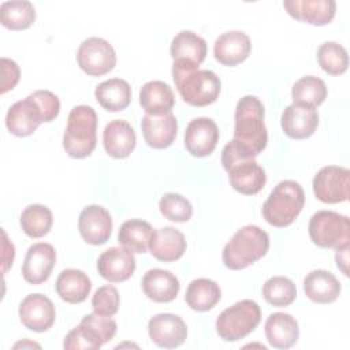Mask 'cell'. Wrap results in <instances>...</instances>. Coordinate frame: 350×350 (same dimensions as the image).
<instances>
[{
  "mask_svg": "<svg viewBox=\"0 0 350 350\" xmlns=\"http://www.w3.org/2000/svg\"><path fill=\"white\" fill-rule=\"evenodd\" d=\"M262 297L269 305L278 308L288 306L297 297V287L286 276H272L262 286Z\"/></svg>",
  "mask_w": 350,
  "mask_h": 350,
  "instance_id": "8d00e7d4",
  "label": "cell"
},
{
  "mask_svg": "<svg viewBox=\"0 0 350 350\" xmlns=\"http://www.w3.org/2000/svg\"><path fill=\"white\" fill-rule=\"evenodd\" d=\"M291 98L294 103H301L316 108L327 98V86L321 78L305 75L293 85Z\"/></svg>",
  "mask_w": 350,
  "mask_h": 350,
  "instance_id": "d590c367",
  "label": "cell"
},
{
  "mask_svg": "<svg viewBox=\"0 0 350 350\" xmlns=\"http://www.w3.org/2000/svg\"><path fill=\"white\" fill-rule=\"evenodd\" d=\"M267 340L275 349H288L297 343L299 328L297 320L284 312H276L268 316L264 325Z\"/></svg>",
  "mask_w": 350,
  "mask_h": 350,
  "instance_id": "484cf974",
  "label": "cell"
},
{
  "mask_svg": "<svg viewBox=\"0 0 350 350\" xmlns=\"http://www.w3.org/2000/svg\"><path fill=\"white\" fill-rule=\"evenodd\" d=\"M0 70H1V85H0V93L4 94L8 90H12L16 83L19 82V77H21V70L19 66L16 64V62L7 59V57H1L0 60Z\"/></svg>",
  "mask_w": 350,
  "mask_h": 350,
  "instance_id": "60d3db41",
  "label": "cell"
},
{
  "mask_svg": "<svg viewBox=\"0 0 350 350\" xmlns=\"http://www.w3.org/2000/svg\"><path fill=\"white\" fill-rule=\"evenodd\" d=\"M309 237L314 245L323 249L350 247V220L334 211H317L308 226Z\"/></svg>",
  "mask_w": 350,
  "mask_h": 350,
  "instance_id": "9c48e42d",
  "label": "cell"
},
{
  "mask_svg": "<svg viewBox=\"0 0 350 350\" xmlns=\"http://www.w3.org/2000/svg\"><path fill=\"white\" fill-rule=\"evenodd\" d=\"M118 325L111 316L98 313L86 314L78 327L71 329L63 342L64 349H100L116 334Z\"/></svg>",
  "mask_w": 350,
  "mask_h": 350,
  "instance_id": "30bf717a",
  "label": "cell"
},
{
  "mask_svg": "<svg viewBox=\"0 0 350 350\" xmlns=\"http://www.w3.org/2000/svg\"><path fill=\"white\" fill-rule=\"evenodd\" d=\"M264 115V105L256 96H243L235 107L232 141L250 157L258 156L268 142Z\"/></svg>",
  "mask_w": 350,
  "mask_h": 350,
  "instance_id": "7a4b0ae2",
  "label": "cell"
},
{
  "mask_svg": "<svg viewBox=\"0 0 350 350\" xmlns=\"http://www.w3.org/2000/svg\"><path fill=\"white\" fill-rule=\"evenodd\" d=\"M342 286L334 273L325 269H314L304 279L305 295L316 304H331L340 294Z\"/></svg>",
  "mask_w": 350,
  "mask_h": 350,
  "instance_id": "4316f807",
  "label": "cell"
},
{
  "mask_svg": "<svg viewBox=\"0 0 350 350\" xmlns=\"http://www.w3.org/2000/svg\"><path fill=\"white\" fill-rule=\"evenodd\" d=\"M171 72L185 103L193 107H205L217 100L221 83L213 71L200 70L196 64L175 60Z\"/></svg>",
  "mask_w": 350,
  "mask_h": 350,
  "instance_id": "3957f363",
  "label": "cell"
},
{
  "mask_svg": "<svg viewBox=\"0 0 350 350\" xmlns=\"http://www.w3.org/2000/svg\"><path fill=\"white\" fill-rule=\"evenodd\" d=\"M137 144V135L131 124L126 120L115 119L103 131V145L105 152L113 159H126L131 154Z\"/></svg>",
  "mask_w": 350,
  "mask_h": 350,
  "instance_id": "603a6c76",
  "label": "cell"
},
{
  "mask_svg": "<svg viewBox=\"0 0 350 350\" xmlns=\"http://www.w3.org/2000/svg\"><path fill=\"white\" fill-rule=\"evenodd\" d=\"M252 42L246 33L231 30L220 34L213 45L215 59L223 66H237L247 59Z\"/></svg>",
  "mask_w": 350,
  "mask_h": 350,
  "instance_id": "7402d4cb",
  "label": "cell"
},
{
  "mask_svg": "<svg viewBox=\"0 0 350 350\" xmlns=\"http://www.w3.org/2000/svg\"><path fill=\"white\" fill-rule=\"evenodd\" d=\"M283 7L294 19L314 26L329 23L336 11V3L334 0H286L283 1Z\"/></svg>",
  "mask_w": 350,
  "mask_h": 350,
  "instance_id": "44dd1931",
  "label": "cell"
},
{
  "mask_svg": "<svg viewBox=\"0 0 350 350\" xmlns=\"http://www.w3.org/2000/svg\"><path fill=\"white\" fill-rule=\"evenodd\" d=\"M120 305L119 291L111 286H101L92 297V308L96 313L103 316H113L118 313Z\"/></svg>",
  "mask_w": 350,
  "mask_h": 350,
  "instance_id": "ab89813d",
  "label": "cell"
},
{
  "mask_svg": "<svg viewBox=\"0 0 350 350\" xmlns=\"http://www.w3.org/2000/svg\"><path fill=\"white\" fill-rule=\"evenodd\" d=\"M280 124L283 133L293 139H305L310 137L319 126V113L316 108L293 103L282 112Z\"/></svg>",
  "mask_w": 350,
  "mask_h": 350,
  "instance_id": "ac0fdd59",
  "label": "cell"
},
{
  "mask_svg": "<svg viewBox=\"0 0 350 350\" xmlns=\"http://www.w3.org/2000/svg\"><path fill=\"white\" fill-rule=\"evenodd\" d=\"M148 334L156 346L175 349L186 340L187 327L178 314L159 313L148 321Z\"/></svg>",
  "mask_w": 350,
  "mask_h": 350,
  "instance_id": "5bb4252c",
  "label": "cell"
},
{
  "mask_svg": "<svg viewBox=\"0 0 350 350\" xmlns=\"http://www.w3.org/2000/svg\"><path fill=\"white\" fill-rule=\"evenodd\" d=\"M78 230L86 243L104 245L112 234V219L101 205H88L78 217Z\"/></svg>",
  "mask_w": 350,
  "mask_h": 350,
  "instance_id": "2e32d148",
  "label": "cell"
},
{
  "mask_svg": "<svg viewBox=\"0 0 350 350\" xmlns=\"http://www.w3.org/2000/svg\"><path fill=\"white\" fill-rule=\"evenodd\" d=\"M159 209L161 215L176 223H185L190 220L193 215V205L190 201L178 193H167L159 201Z\"/></svg>",
  "mask_w": 350,
  "mask_h": 350,
  "instance_id": "f35d334b",
  "label": "cell"
},
{
  "mask_svg": "<svg viewBox=\"0 0 350 350\" xmlns=\"http://www.w3.org/2000/svg\"><path fill=\"white\" fill-rule=\"evenodd\" d=\"M55 264V247L46 242H37L26 252L22 265V276L30 284H41L49 279Z\"/></svg>",
  "mask_w": 350,
  "mask_h": 350,
  "instance_id": "9a60e30c",
  "label": "cell"
},
{
  "mask_svg": "<svg viewBox=\"0 0 350 350\" xmlns=\"http://www.w3.org/2000/svg\"><path fill=\"white\" fill-rule=\"evenodd\" d=\"M261 321L256 301L242 299L224 309L216 319V332L226 342H237L253 332Z\"/></svg>",
  "mask_w": 350,
  "mask_h": 350,
  "instance_id": "ba28073f",
  "label": "cell"
},
{
  "mask_svg": "<svg viewBox=\"0 0 350 350\" xmlns=\"http://www.w3.org/2000/svg\"><path fill=\"white\" fill-rule=\"evenodd\" d=\"M77 62L81 70L88 75L100 77L113 70L116 53L107 40L89 37L81 42L77 51Z\"/></svg>",
  "mask_w": 350,
  "mask_h": 350,
  "instance_id": "8fae6325",
  "label": "cell"
},
{
  "mask_svg": "<svg viewBox=\"0 0 350 350\" xmlns=\"http://www.w3.org/2000/svg\"><path fill=\"white\" fill-rule=\"evenodd\" d=\"M221 164L228 172L230 185L235 191L245 196H254L265 186L267 175L264 168L234 141H230L223 148Z\"/></svg>",
  "mask_w": 350,
  "mask_h": 350,
  "instance_id": "277c9868",
  "label": "cell"
},
{
  "mask_svg": "<svg viewBox=\"0 0 350 350\" xmlns=\"http://www.w3.org/2000/svg\"><path fill=\"white\" fill-rule=\"evenodd\" d=\"M144 294L153 302H171L176 298L180 284L178 278L170 271L153 268L149 269L142 278Z\"/></svg>",
  "mask_w": 350,
  "mask_h": 350,
  "instance_id": "d4e9b609",
  "label": "cell"
},
{
  "mask_svg": "<svg viewBox=\"0 0 350 350\" xmlns=\"http://www.w3.org/2000/svg\"><path fill=\"white\" fill-rule=\"evenodd\" d=\"M3 232V254H1V261H3V273H5L8 271L10 267H12L14 262V257H15V247L12 245V242L8 241L5 231Z\"/></svg>",
  "mask_w": 350,
  "mask_h": 350,
  "instance_id": "b9f144b4",
  "label": "cell"
},
{
  "mask_svg": "<svg viewBox=\"0 0 350 350\" xmlns=\"http://www.w3.org/2000/svg\"><path fill=\"white\" fill-rule=\"evenodd\" d=\"M19 346H22V347H25V346H30V347H40V345H37V343H26V342H19V343H16L14 347H19Z\"/></svg>",
  "mask_w": 350,
  "mask_h": 350,
  "instance_id": "ee69618b",
  "label": "cell"
},
{
  "mask_svg": "<svg viewBox=\"0 0 350 350\" xmlns=\"http://www.w3.org/2000/svg\"><path fill=\"white\" fill-rule=\"evenodd\" d=\"M217 142L219 129L211 118H196L187 124L185 131V148L191 156H209Z\"/></svg>",
  "mask_w": 350,
  "mask_h": 350,
  "instance_id": "e0dca14e",
  "label": "cell"
},
{
  "mask_svg": "<svg viewBox=\"0 0 350 350\" xmlns=\"http://www.w3.org/2000/svg\"><path fill=\"white\" fill-rule=\"evenodd\" d=\"M313 193L324 204H339L349 200L350 171L339 165L323 167L313 178Z\"/></svg>",
  "mask_w": 350,
  "mask_h": 350,
  "instance_id": "7c38bea8",
  "label": "cell"
},
{
  "mask_svg": "<svg viewBox=\"0 0 350 350\" xmlns=\"http://www.w3.org/2000/svg\"><path fill=\"white\" fill-rule=\"evenodd\" d=\"M92 290V282L89 276L75 268L63 269L56 279L57 295L68 304L83 302Z\"/></svg>",
  "mask_w": 350,
  "mask_h": 350,
  "instance_id": "f1b7e54d",
  "label": "cell"
},
{
  "mask_svg": "<svg viewBox=\"0 0 350 350\" xmlns=\"http://www.w3.org/2000/svg\"><path fill=\"white\" fill-rule=\"evenodd\" d=\"M60 111L59 97L49 90H36L26 98L14 103L7 115L5 126L16 137L33 134L41 123L52 122Z\"/></svg>",
  "mask_w": 350,
  "mask_h": 350,
  "instance_id": "6da1fadb",
  "label": "cell"
},
{
  "mask_svg": "<svg viewBox=\"0 0 350 350\" xmlns=\"http://www.w3.org/2000/svg\"><path fill=\"white\" fill-rule=\"evenodd\" d=\"M152 226L142 219L124 221L118 232V242L133 253H146L153 238Z\"/></svg>",
  "mask_w": 350,
  "mask_h": 350,
  "instance_id": "d6a6232c",
  "label": "cell"
},
{
  "mask_svg": "<svg viewBox=\"0 0 350 350\" xmlns=\"http://www.w3.org/2000/svg\"><path fill=\"white\" fill-rule=\"evenodd\" d=\"M268 249V234L257 226L247 224L239 228L226 243L221 260L228 269L239 271L262 258Z\"/></svg>",
  "mask_w": 350,
  "mask_h": 350,
  "instance_id": "5b68a950",
  "label": "cell"
},
{
  "mask_svg": "<svg viewBox=\"0 0 350 350\" xmlns=\"http://www.w3.org/2000/svg\"><path fill=\"white\" fill-rule=\"evenodd\" d=\"M94 97L104 109L119 112L129 107L131 101V88L129 82L122 78H111L96 88Z\"/></svg>",
  "mask_w": 350,
  "mask_h": 350,
  "instance_id": "4dcf8cb0",
  "label": "cell"
},
{
  "mask_svg": "<svg viewBox=\"0 0 350 350\" xmlns=\"http://www.w3.org/2000/svg\"><path fill=\"white\" fill-rule=\"evenodd\" d=\"M335 261H336V267L343 272V275H345V276H349V269H347V264H349V247L336 250V253H335Z\"/></svg>",
  "mask_w": 350,
  "mask_h": 350,
  "instance_id": "7bdbcfd3",
  "label": "cell"
},
{
  "mask_svg": "<svg viewBox=\"0 0 350 350\" xmlns=\"http://www.w3.org/2000/svg\"><path fill=\"white\" fill-rule=\"evenodd\" d=\"M100 276L111 283H120L131 278L135 271V257L131 250L120 246L104 250L97 260Z\"/></svg>",
  "mask_w": 350,
  "mask_h": 350,
  "instance_id": "d6986e66",
  "label": "cell"
},
{
  "mask_svg": "<svg viewBox=\"0 0 350 350\" xmlns=\"http://www.w3.org/2000/svg\"><path fill=\"white\" fill-rule=\"evenodd\" d=\"M206 41L194 31L182 30L171 41L170 53L175 60L200 66L206 57Z\"/></svg>",
  "mask_w": 350,
  "mask_h": 350,
  "instance_id": "f546056e",
  "label": "cell"
},
{
  "mask_svg": "<svg viewBox=\"0 0 350 350\" xmlns=\"http://www.w3.org/2000/svg\"><path fill=\"white\" fill-rule=\"evenodd\" d=\"M19 223L27 237L41 238L49 232L53 223V216L48 206L33 204L22 211Z\"/></svg>",
  "mask_w": 350,
  "mask_h": 350,
  "instance_id": "e575fe53",
  "label": "cell"
},
{
  "mask_svg": "<svg viewBox=\"0 0 350 350\" xmlns=\"http://www.w3.org/2000/svg\"><path fill=\"white\" fill-rule=\"evenodd\" d=\"M305 204L302 186L295 180L279 182L262 205V216L273 227L290 226L301 213Z\"/></svg>",
  "mask_w": 350,
  "mask_h": 350,
  "instance_id": "52a82bcc",
  "label": "cell"
},
{
  "mask_svg": "<svg viewBox=\"0 0 350 350\" xmlns=\"http://www.w3.org/2000/svg\"><path fill=\"white\" fill-rule=\"evenodd\" d=\"M317 62L329 75H340L349 67L347 51L335 41L323 42L317 49Z\"/></svg>",
  "mask_w": 350,
  "mask_h": 350,
  "instance_id": "74e56055",
  "label": "cell"
},
{
  "mask_svg": "<svg viewBox=\"0 0 350 350\" xmlns=\"http://www.w3.org/2000/svg\"><path fill=\"white\" fill-rule=\"evenodd\" d=\"M139 104L148 115H164L171 112L175 104V96L168 83L149 81L139 90Z\"/></svg>",
  "mask_w": 350,
  "mask_h": 350,
  "instance_id": "83f0119b",
  "label": "cell"
},
{
  "mask_svg": "<svg viewBox=\"0 0 350 350\" xmlns=\"http://www.w3.org/2000/svg\"><path fill=\"white\" fill-rule=\"evenodd\" d=\"M36 19L34 5L27 0L4 1L0 5V22L10 30L29 29Z\"/></svg>",
  "mask_w": 350,
  "mask_h": 350,
  "instance_id": "836d02e7",
  "label": "cell"
},
{
  "mask_svg": "<svg viewBox=\"0 0 350 350\" xmlns=\"http://www.w3.org/2000/svg\"><path fill=\"white\" fill-rule=\"evenodd\" d=\"M97 144V113L89 105L74 107L63 134V148L70 157L83 159L92 154Z\"/></svg>",
  "mask_w": 350,
  "mask_h": 350,
  "instance_id": "8992f818",
  "label": "cell"
},
{
  "mask_svg": "<svg viewBox=\"0 0 350 350\" xmlns=\"http://www.w3.org/2000/svg\"><path fill=\"white\" fill-rule=\"evenodd\" d=\"M221 298L219 284L206 278H198L190 282L186 288L185 301L196 312H206L215 308Z\"/></svg>",
  "mask_w": 350,
  "mask_h": 350,
  "instance_id": "1f68e13d",
  "label": "cell"
},
{
  "mask_svg": "<svg viewBox=\"0 0 350 350\" xmlns=\"http://www.w3.org/2000/svg\"><path fill=\"white\" fill-rule=\"evenodd\" d=\"M152 256L163 262L179 260L186 252L185 235L175 227L167 226L156 230L149 245Z\"/></svg>",
  "mask_w": 350,
  "mask_h": 350,
  "instance_id": "cb8c5ba5",
  "label": "cell"
},
{
  "mask_svg": "<svg viewBox=\"0 0 350 350\" xmlns=\"http://www.w3.org/2000/svg\"><path fill=\"white\" fill-rule=\"evenodd\" d=\"M19 320L30 331L45 332L48 331L56 319V310L53 302L44 294H29L19 304Z\"/></svg>",
  "mask_w": 350,
  "mask_h": 350,
  "instance_id": "4fadbf2b",
  "label": "cell"
},
{
  "mask_svg": "<svg viewBox=\"0 0 350 350\" xmlns=\"http://www.w3.org/2000/svg\"><path fill=\"white\" fill-rule=\"evenodd\" d=\"M141 130L145 142L153 149H165L176 138L178 120L174 113L148 115L142 118Z\"/></svg>",
  "mask_w": 350,
  "mask_h": 350,
  "instance_id": "ffe728a7",
  "label": "cell"
}]
</instances>
